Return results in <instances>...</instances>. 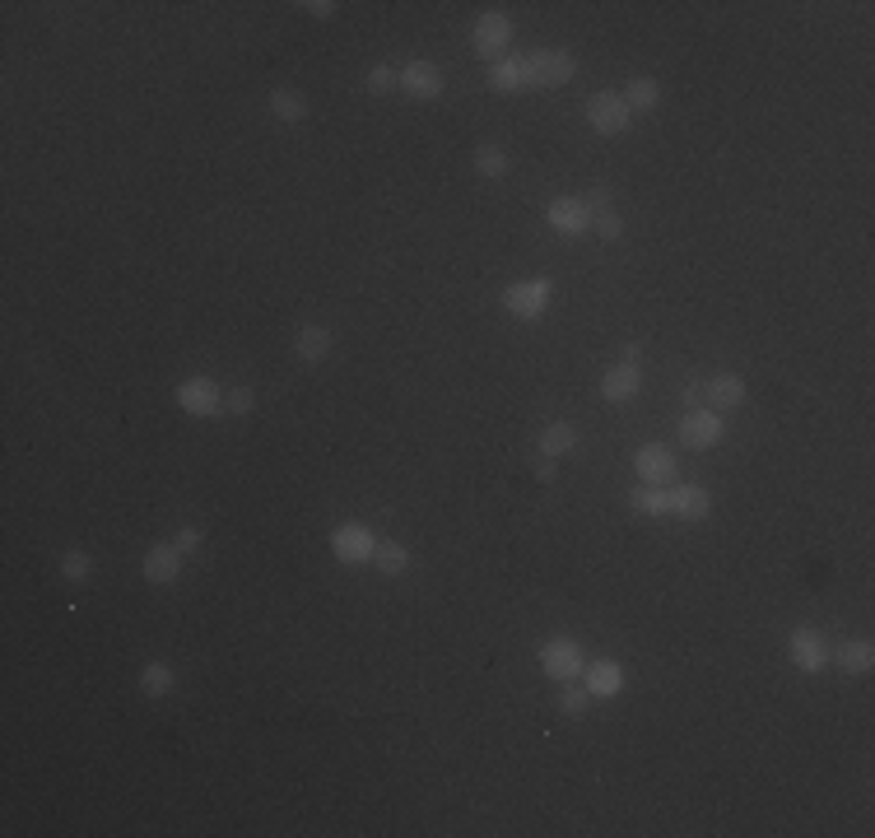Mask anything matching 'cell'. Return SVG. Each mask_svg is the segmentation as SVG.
Masks as SVG:
<instances>
[{
  "label": "cell",
  "mask_w": 875,
  "mask_h": 838,
  "mask_svg": "<svg viewBox=\"0 0 875 838\" xmlns=\"http://www.w3.org/2000/svg\"><path fill=\"white\" fill-rule=\"evenodd\" d=\"M294 350L308 359V364H322L326 354H331V331L326 326H298V336H294Z\"/></svg>",
  "instance_id": "cell-20"
},
{
  "label": "cell",
  "mask_w": 875,
  "mask_h": 838,
  "mask_svg": "<svg viewBox=\"0 0 875 838\" xmlns=\"http://www.w3.org/2000/svg\"><path fill=\"white\" fill-rule=\"evenodd\" d=\"M526 70H531V89H559V84L573 80L578 61L568 52H559V47H545V52L526 56Z\"/></svg>",
  "instance_id": "cell-3"
},
{
  "label": "cell",
  "mask_w": 875,
  "mask_h": 838,
  "mask_svg": "<svg viewBox=\"0 0 875 838\" xmlns=\"http://www.w3.org/2000/svg\"><path fill=\"white\" fill-rule=\"evenodd\" d=\"M173 545L182 550V555H187V550H196V545H201V531H196V527H182V531H177V541H173Z\"/></svg>",
  "instance_id": "cell-33"
},
{
  "label": "cell",
  "mask_w": 875,
  "mask_h": 838,
  "mask_svg": "<svg viewBox=\"0 0 875 838\" xmlns=\"http://www.w3.org/2000/svg\"><path fill=\"white\" fill-rule=\"evenodd\" d=\"M373 531L364 527V522H340L336 531H331V555L340 559V564H373Z\"/></svg>",
  "instance_id": "cell-5"
},
{
  "label": "cell",
  "mask_w": 875,
  "mask_h": 838,
  "mask_svg": "<svg viewBox=\"0 0 875 838\" xmlns=\"http://www.w3.org/2000/svg\"><path fill=\"white\" fill-rule=\"evenodd\" d=\"M401 89L410 98H438L447 84H443V70L433 66V61H405L401 66Z\"/></svg>",
  "instance_id": "cell-13"
},
{
  "label": "cell",
  "mask_w": 875,
  "mask_h": 838,
  "mask_svg": "<svg viewBox=\"0 0 875 838\" xmlns=\"http://www.w3.org/2000/svg\"><path fill=\"white\" fill-rule=\"evenodd\" d=\"M680 443H685L689 452H708V447L722 443V419H717V410H708V406L685 410V419H680Z\"/></svg>",
  "instance_id": "cell-7"
},
{
  "label": "cell",
  "mask_w": 875,
  "mask_h": 838,
  "mask_svg": "<svg viewBox=\"0 0 875 838\" xmlns=\"http://www.w3.org/2000/svg\"><path fill=\"white\" fill-rule=\"evenodd\" d=\"M573 443H578V429L564 419H550L540 429V457H564V452H573Z\"/></svg>",
  "instance_id": "cell-21"
},
{
  "label": "cell",
  "mask_w": 875,
  "mask_h": 838,
  "mask_svg": "<svg viewBox=\"0 0 875 838\" xmlns=\"http://www.w3.org/2000/svg\"><path fill=\"white\" fill-rule=\"evenodd\" d=\"M792 666L796 671H806V676H820L824 666H829V648H824V638L815 634V629H792Z\"/></svg>",
  "instance_id": "cell-9"
},
{
  "label": "cell",
  "mask_w": 875,
  "mask_h": 838,
  "mask_svg": "<svg viewBox=\"0 0 875 838\" xmlns=\"http://www.w3.org/2000/svg\"><path fill=\"white\" fill-rule=\"evenodd\" d=\"M582 690L592 694V699H615V694L624 690V666L620 662H592L582 666Z\"/></svg>",
  "instance_id": "cell-14"
},
{
  "label": "cell",
  "mask_w": 875,
  "mask_h": 838,
  "mask_svg": "<svg viewBox=\"0 0 875 838\" xmlns=\"http://www.w3.org/2000/svg\"><path fill=\"white\" fill-rule=\"evenodd\" d=\"M373 564H377V573H387V578H401L405 568H410V550H405L401 541H377Z\"/></svg>",
  "instance_id": "cell-25"
},
{
  "label": "cell",
  "mask_w": 875,
  "mask_h": 838,
  "mask_svg": "<svg viewBox=\"0 0 875 838\" xmlns=\"http://www.w3.org/2000/svg\"><path fill=\"white\" fill-rule=\"evenodd\" d=\"M270 112L280 117V122H308V98L294 94V89H270Z\"/></svg>",
  "instance_id": "cell-24"
},
{
  "label": "cell",
  "mask_w": 875,
  "mask_h": 838,
  "mask_svg": "<svg viewBox=\"0 0 875 838\" xmlns=\"http://www.w3.org/2000/svg\"><path fill=\"white\" fill-rule=\"evenodd\" d=\"M592 229H596V238H606V243H620V238H624V219L615 215V210H601V215H592Z\"/></svg>",
  "instance_id": "cell-29"
},
{
  "label": "cell",
  "mask_w": 875,
  "mask_h": 838,
  "mask_svg": "<svg viewBox=\"0 0 875 838\" xmlns=\"http://www.w3.org/2000/svg\"><path fill=\"white\" fill-rule=\"evenodd\" d=\"M629 508H633V513H643V517L671 513V485H643V489H633V494H629Z\"/></svg>",
  "instance_id": "cell-22"
},
{
  "label": "cell",
  "mask_w": 875,
  "mask_h": 838,
  "mask_svg": "<svg viewBox=\"0 0 875 838\" xmlns=\"http://www.w3.org/2000/svg\"><path fill=\"white\" fill-rule=\"evenodd\" d=\"M140 573H145V582L168 587V582L182 578V550H177L173 541H168V545H149L145 559H140Z\"/></svg>",
  "instance_id": "cell-11"
},
{
  "label": "cell",
  "mask_w": 875,
  "mask_h": 838,
  "mask_svg": "<svg viewBox=\"0 0 875 838\" xmlns=\"http://www.w3.org/2000/svg\"><path fill=\"white\" fill-rule=\"evenodd\" d=\"M471 47H475V56L503 61V52L512 47V19L503 10L480 14V19H475V28H471Z\"/></svg>",
  "instance_id": "cell-1"
},
{
  "label": "cell",
  "mask_w": 875,
  "mask_h": 838,
  "mask_svg": "<svg viewBox=\"0 0 875 838\" xmlns=\"http://www.w3.org/2000/svg\"><path fill=\"white\" fill-rule=\"evenodd\" d=\"M834 662L848 671V676H866L875 666V648H871V638H848V643H838L834 652Z\"/></svg>",
  "instance_id": "cell-19"
},
{
  "label": "cell",
  "mask_w": 875,
  "mask_h": 838,
  "mask_svg": "<svg viewBox=\"0 0 875 838\" xmlns=\"http://www.w3.org/2000/svg\"><path fill=\"white\" fill-rule=\"evenodd\" d=\"M587 122H592L596 136H624L633 126V112L624 103V94H596L587 103Z\"/></svg>",
  "instance_id": "cell-6"
},
{
  "label": "cell",
  "mask_w": 875,
  "mask_h": 838,
  "mask_svg": "<svg viewBox=\"0 0 875 838\" xmlns=\"http://www.w3.org/2000/svg\"><path fill=\"white\" fill-rule=\"evenodd\" d=\"M536 475H540V480H554V457H540L536 461Z\"/></svg>",
  "instance_id": "cell-35"
},
{
  "label": "cell",
  "mask_w": 875,
  "mask_h": 838,
  "mask_svg": "<svg viewBox=\"0 0 875 838\" xmlns=\"http://www.w3.org/2000/svg\"><path fill=\"white\" fill-rule=\"evenodd\" d=\"M252 406H256V396L247 392V387H233V392L224 396V410H233V415H247Z\"/></svg>",
  "instance_id": "cell-32"
},
{
  "label": "cell",
  "mask_w": 875,
  "mask_h": 838,
  "mask_svg": "<svg viewBox=\"0 0 875 838\" xmlns=\"http://www.w3.org/2000/svg\"><path fill=\"white\" fill-rule=\"evenodd\" d=\"M703 401H708V410H736L745 401V382L736 378V373H717V378L703 382Z\"/></svg>",
  "instance_id": "cell-15"
},
{
  "label": "cell",
  "mask_w": 875,
  "mask_h": 838,
  "mask_svg": "<svg viewBox=\"0 0 875 838\" xmlns=\"http://www.w3.org/2000/svg\"><path fill=\"white\" fill-rule=\"evenodd\" d=\"M638 387H643L638 364H620V368H610L606 378H601V396H606V401H633Z\"/></svg>",
  "instance_id": "cell-18"
},
{
  "label": "cell",
  "mask_w": 875,
  "mask_h": 838,
  "mask_svg": "<svg viewBox=\"0 0 875 838\" xmlns=\"http://www.w3.org/2000/svg\"><path fill=\"white\" fill-rule=\"evenodd\" d=\"M61 578H66V582H84V578H89V555H80V550L61 555Z\"/></svg>",
  "instance_id": "cell-31"
},
{
  "label": "cell",
  "mask_w": 875,
  "mask_h": 838,
  "mask_svg": "<svg viewBox=\"0 0 875 838\" xmlns=\"http://www.w3.org/2000/svg\"><path fill=\"white\" fill-rule=\"evenodd\" d=\"M550 298H554L550 280H517L503 289V308H508L512 317H522V322H536L540 312L550 308Z\"/></svg>",
  "instance_id": "cell-2"
},
{
  "label": "cell",
  "mask_w": 875,
  "mask_h": 838,
  "mask_svg": "<svg viewBox=\"0 0 875 838\" xmlns=\"http://www.w3.org/2000/svg\"><path fill=\"white\" fill-rule=\"evenodd\" d=\"M489 84H494L499 94H526V89H531V70H526V56H503V61H494V70H489Z\"/></svg>",
  "instance_id": "cell-17"
},
{
  "label": "cell",
  "mask_w": 875,
  "mask_h": 838,
  "mask_svg": "<svg viewBox=\"0 0 875 838\" xmlns=\"http://www.w3.org/2000/svg\"><path fill=\"white\" fill-rule=\"evenodd\" d=\"M475 173L480 177H503L508 173V154L499 145H480L475 149Z\"/></svg>",
  "instance_id": "cell-27"
},
{
  "label": "cell",
  "mask_w": 875,
  "mask_h": 838,
  "mask_svg": "<svg viewBox=\"0 0 875 838\" xmlns=\"http://www.w3.org/2000/svg\"><path fill=\"white\" fill-rule=\"evenodd\" d=\"M545 224H550L554 233H564V238H578V233L592 229V210H587L582 196H559V201H550V210H545Z\"/></svg>",
  "instance_id": "cell-8"
},
{
  "label": "cell",
  "mask_w": 875,
  "mask_h": 838,
  "mask_svg": "<svg viewBox=\"0 0 875 838\" xmlns=\"http://www.w3.org/2000/svg\"><path fill=\"white\" fill-rule=\"evenodd\" d=\"M364 84H368V94H396V89H401V70L396 66H373Z\"/></svg>",
  "instance_id": "cell-28"
},
{
  "label": "cell",
  "mask_w": 875,
  "mask_h": 838,
  "mask_svg": "<svg viewBox=\"0 0 875 838\" xmlns=\"http://www.w3.org/2000/svg\"><path fill=\"white\" fill-rule=\"evenodd\" d=\"M633 471L643 475L647 485H671V480H675V452H671L666 443L638 447V457H633Z\"/></svg>",
  "instance_id": "cell-10"
},
{
  "label": "cell",
  "mask_w": 875,
  "mask_h": 838,
  "mask_svg": "<svg viewBox=\"0 0 875 838\" xmlns=\"http://www.w3.org/2000/svg\"><path fill=\"white\" fill-rule=\"evenodd\" d=\"M177 406L187 415H215V410H224V392L210 378H187L177 387Z\"/></svg>",
  "instance_id": "cell-12"
},
{
  "label": "cell",
  "mask_w": 875,
  "mask_h": 838,
  "mask_svg": "<svg viewBox=\"0 0 875 838\" xmlns=\"http://www.w3.org/2000/svg\"><path fill=\"white\" fill-rule=\"evenodd\" d=\"M540 666H545V676L559 680V685H568V680L582 676V648L573 643V638H550V643H540Z\"/></svg>",
  "instance_id": "cell-4"
},
{
  "label": "cell",
  "mask_w": 875,
  "mask_h": 838,
  "mask_svg": "<svg viewBox=\"0 0 875 838\" xmlns=\"http://www.w3.org/2000/svg\"><path fill=\"white\" fill-rule=\"evenodd\" d=\"M140 690L149 694V699H163V694L177 690V671L168 662H149L140 666Z\"/></svg>",
  "instance_id": "cell-23"
},
{
  "label": "cell",
  "mask_w": 875,
  "mask_h": 838,
  "mask_svg": "<svg viewBox=\"0 0 875 838\" xmlns=\"http://www.w3.org/2000/svg\"><path fill=\"white\" fill-rule=\"evenodd\" d=\"M303 10H308L312 19H331V14H336V0H308Z\"/></svg>",
  "instance_id": "cell-34"
},
{
  "label": "cell",
  "mask_w": 875,
  "mask_h": 838,
  "mask_svg": "<svg viewBox=\"0 0 875 838\" xmlns=\"http://www.w3.org/2000/svg\"><path fill=\"white\" fill-rule=\"evenodd\" d=\"M713 513V494L703 485H680L671 489V517H685V522H703Z\"/></svg>",
  "instance_id": "cell-16"
},
{
  "label": "cell",
  "mask_w": 875,
  "mask_h": 838,
  "mask_svg": "<svg viewBox=\"0 0 875 838\" xmlns=\"http://www.w3.org/2000/svg\"><path fill=\"white\" fill-rule=\"evenodd\" d=\"M624 103H629V112H652L661 103V89L657 80H647V75H638V80L624 84Z\"/></svg>",
  "instance_id": "cell-26"
},
{
  "label": "cell",
  "mask_w": 875,
  "mask_h": 838,
  "mask_svg": "<svg viewBox=\"0 0 875 838\" xmlns=\"http://www.w3.org/2000/svg\"><path fill=\"white\" fill-rule=\"evenodd\" d=\"M587 699H592V694L582 690V685H573V680H568V685H564V694H559V713H568V717L587 713Z\"/></svg>",
  "instance_id": "cell-30"
}]
</instances>
